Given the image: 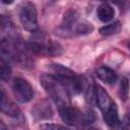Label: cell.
<instances>
[{
	"mask_svg": "<svg viewBox=\"0 0 130 130\" xmlns=\"http://www.w3.org/2000/svg\"><path fill=\"white\" fill-rule=\"evenodd\" d=\"M128 46H129V49H130V41H129V45Z\"/></svg>",
	"mask_w": 130,
	"mask_h": 130,
	"instance_id": "44dd1931",
	"label": "cell"
},
{
	"mask_svg": "<svg viewBox=\"0 0 130 130\" xmlns=\"http://www.w3.org/2000/svg\"><path fill=\"white\" fill-rule=\"evenodd\" d=\"M120 30H121V23L119 21H115L113 23H110L108 25H105V26L101 27L100 28V34L102 36L109 37V36L119 34Z\"/></svg>",
	"mask_w": 130,
	"mask_h": 130,
	"instance_id": "4fadbf2b",
	"label": "cell"
},
{
	"mask_svg": "<svg viewBox=\"0 0 130 130\" xmlns=\"http://www.w3.org/2000/svg\"><path fill=\"white\" fill-rule=\"evenodd\" d=\"M85 98L87 103L90 106H94L96 104V99H95V86L93 85H87L85 88Z\"/></svg>",
	"mask_w": 130,
	"mask_h": 130,
	"instance_id": "2e32d148",
	"label": "cell"
},
{
	"mask_svg": "<svg viewBox=\"0 0 130 130\" xmlns=\"http://www.w3.org/2000/svg\"><path fill=\"white\" fill-rule=\"evenodd\" d=\"M40 82L46 92L56 102L58 103H67L68 91L62 82L52 74H43L40 77Z\"/></svg>",
	"mask_w": 130,
	"mask_h": 130,
	"instance_id": "7a4b0ae2",
	"label": "cell"
},
{
	"mask_svg": "<svg viewBox=\"0 0 130 130\" xmlns=\"http://www.w3.org/2000/svg\"><path fill=\"white\" fill-rule=\"evenodd\" d=\"M129 121H130V109H129V112H128V118H127Z\"/></svg>",
	"mask_w": 130,
	"mask_h": 130,
	"instance_id": "ffe728a7",
	"label": "cell"
},
{
	"mask_svg": "<svg viewBox=\"0 0 130 130\" xmlns=\"http://www.w3.org/2000/svg\"><path fill=\"white\" fill-rule=\"evenodd\" d=\"M12 92L17 102L24 104L28 103L34 98V89L31 84L24 78L16 77L12 81Z\"/></svg>",
	"mask_w": 130,
	"mask_h": 130,
	"instance_id": "5b68a950",
	"label": "cell"
},
{
	"mask_svg": "<svg viewBox=\"0 0 130 130\" xmlns=\"http://www.w3.org/2000/svg\"><path fill=\"white\" fill-rule=\"evenodd\" d=\"M93 30V25L86 20H76L70 23H62L55 29V35L60 38H72L85 36Z\"/></svg>",
	"mask_w": 130,
	"mask_h": 130,
	"instance_id": "3957f363",
	"label": "cell"
},
{
	"mask_svg": "<svg viewBox=\"0 0 130 130\" xmlns=\"http://www.w3.org/2000/svg\"><path fill=\"white\" fill-rule=\"evenodd\" d=\"M26 49L30 54L47 57L59 56L63 52V48L59 43L44 38H37L26 42Z\"/></svg>",
	"mask_w": 130,
	"mask_h": 130,
	"instance_id": "6da1fadb",
	"label": "cell"
},
{
	"mask_svg": "<svg viewBox=\"0 0 130 130\" xmlns=\"http://www.w3.org/2000/svg\"><path fill=\"white\" fill-rule=\"evenodd\" d=\"M41 130H70V129L65 126H62V125L46 123V124L41 125Z\"/></svg>",
	"mask_w": 130,
	"mask_h": 130,
	"instance_id": "e0dca14e",
	"label": "cell"
},
{
	"mask_svg": "<svg viewBox=\"0 0 130 130\" xmlns=\"http://www.w3.org/2000/svg\"><path fill=\"white\" fill-rule=\"evenodd\" d=\"M95 99H96V105L101 109V111L104 113L106 112L112 105L113 101L111 100L109 93L106 91L104 87H102L99 84H95Z\"/></svg>",
	"mask_w": 130,
	"mask_h": 130,
	"instance_id": "30bf717a",
	"label": "cell"
},
{
	"mask_svg": "<svg viewBox=\"0 0 130 130\" xmlns=\"http://www.w3.org/2000/svg\"><path fill=\"white\" fill-rule=\"evenodd\" d=\"M105 123L112 129V130H117L119 125H120V120H119V114H118V108L115 102L112 103L111 107L103 113Z\"/></svg>",
	"mask_w": 130,
	"mask_h": 130,
	"instance_id": "9c48e42d",
	"label": "cell"
},
{
	"mask_svg": "<svg viewBox=\"0 0 130 130\" xmlns=\"http://www.w3.org/2000/svg\"><path fill=\"white\" fill-rule=\"evenodd\" d=\"M96 14L102 22H108L115 16V9L109 3H101L96 9Z\"/></svg>",
	"mask_w": 130,
	"mask_h": 130,
	"instance_id": "8fae6325",
	"label": "cell"
},
{
	"mask_svg": "<svg viewBox=\"0 0 130 130\" xmlns=\"http://www.w3.org/2000/svg\"><path fill=\"white\" fill-rule=\"evenodd\" d=\"M0 75L1 79L3 81H7L11 76V67L8 63V61L1 58L0 61Z\"/></svg>",
	"mask_w": 130,
	"mask_h": 130,
	"instance_id": "9a60e30c",
	"label": "cell"
},
{
	"mask_svg": "<svg viewBox=\"0 0 130 130\" xmlns=\"http://www.w3.org/2000/svg\"><path fill=\"white\" fill-rule=\"evenodd\" d=\"M53 114L54 112H53L52 106L48 101H43L35 105V107L31 109V116L37 121L52 119Z\"/></svg>",
	"mask_w": 130,
	"mask_h": 130,
	"instance_id": "ba28073f",
	"label": "cell"
},
{
	"mask_svg": "<svg viewBox=\"0 0 130 130\" xmlns=\"http://www.w3.org/2000/svg\"><path fill=\"white\" fill-rule=\"evenodd\" d=\"M121 130H130V121H129L127 118L124 119V121L122 122Z\"/></svg>",
	"mask_w": 130,
	"mask_h": 130,
	"instance_id": "ac0fdd59",
	"label": "cell"
},
{
	"mask_svg": "<svg viewBox=\"0 0 130 130\" xmlns=\"http://www.w3.org/2000/svg\"><path fill=\"white\" fill-rule=\"evenodd\" d=\"M58 112L61 119L70 126H75L82 121L85 122V116L82 115L77 109L71 107L68 103H58Z\"/></svg>",
	"mask_w": 130,
	"mask_h": 130,
	"instance_id": "8992f818",
	"label": "cell"
},
{
	"mask_svg": "<svg viewBox=\"0 0 130 130\" xmlns=\"http://www.w3.org/2000/svg\"><path fill=\"white\" fill-rule=\"evenodd\" d=\"M96 75L98 77L105 83L107 84H113L116 82L117 78H118V75L117 73L111 69L110 67H107V66H102L100 67L98 70H96Z\"/></svg>",
	"mask_w": 130,
	"mask_h": 130,
	"instance_id": "7c38bea8",
	"label": "cell"
},
{
	"mask_svg": "<svg viewBox=\"0 0 130 130\" xmlns=\"http://www.w3.org/2000/svg\"><path fill=\"white\" fill-rule=\"evenodd\" d=\"M84 130H98V129H96V128H94V127H92V126L86 125V126L84 127Z\"/></svg>",
	"mask_w": 130,
	"mask_h": 130,
	"instance_id": "d6986e66",
	"label": "cell"
},
{
	"mask_svg": "<svg viewBox=\"0 0 130 130\" xmlns=\"http://www.w3.org/2000/svg\"><path fill=\"white\" fill-rule=\"evenodd\" d=\"M18 18L25 30L36 31L38 29V14L34 3L25 1L18 6Z\"/></svg>",
	"mask_w": 130,
	"mask_h": 130,
	"instance_id": "277c9868",
	"label": "cell"
},
{
	"mask_svg": "<svg viewBox=\"0 0 130 130\" xmlns=\"http://www.w3.org/2000/svg\"><path fill=\"white\" fill-rule=\"evenodd\" d=\"M129 93H130V82L128 78L123 77L119 85V98L121 99V101L126 102L129 98Z\"/></svg>",
	"mask_w": 130,
	"mask_h": 130,
	"instance_id": "5bb4252c",
	"label": "cell"
},
{
	"mask_svg": "<svg viewBox=\"0 0 130 130\" xmlns=\"http://www.w3.org/2000/svg\"><path fill=\"white\" fill-rule=\"evenodd\" d=\"M0 107H1V112L3 114H5V115H7V116H9L13 119H16L17 121H20V122L25 121V119L22 116L21 111L12 102H10L6 98L3 90H2V93H1V106Z\"/></svg>",
	"mask_w": 130,
	"mask_h": 130,
	"instance_id": "52a82bcc",
	"label": "cell"
}]
</instances>
